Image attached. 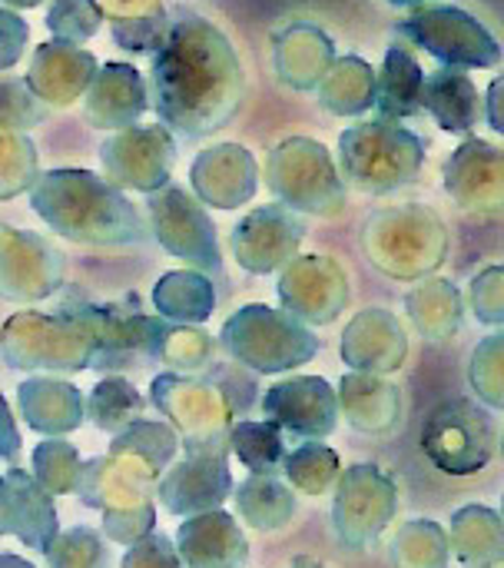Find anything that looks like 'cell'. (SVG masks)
<instances>
[{
  "label": "cell",
  "instance_id": "6da1fadb",
  "mask_svg": "<svg viewBox=\"0 0 504 568\" xmlns=\"http://www.w3.org/2000/svg\"><path fill=\"white\" fill-rule=\"evenodd\" d=\"M422 449L445 476L482 473L495 453L492 416L465 399H452L432 413L422 433Z\"/></svg>",
  "mask_w": 504,
  "mask_h": 568
},
{
  "label": "cell",
  "instance_id": "7a4b0ae2",
  "mask_svg": "<svg viewBox=\"0 0 504 568\" xmlns=\"http://www.w3.org/2000/svg\"><path fill=\"white\" fill-rule=\"evenodd\" d=\"M395 509H399L395 483L379 466H352L339 479L332 523L342 546L362 552L385 532Z\"/></svg>",
  "mask_w": 504,
  "mask_h": 568
},
{
  "label": "cell",
  "instance_id": "3957f363",
  "mask_svg": "<svg viewBox=\"0 0 504 568\" xmlns=\"http://www.w3.org/2000/svg\"><path fill=\"white\" fill-rule=\"evenodd\" d=\"M229 493L233 479L226 469V456L216 453H193V459L176 466L173 476L160 486L163 506L176 516L216 513Z\"/></svg>",
  "mask_w": 504,
  "mask_h": 568
},
{
  "label": "cell",
  "instance_id": "277c9868",
  "mask_svg": "<svg viewBox=\"0 0 504 568\" xmlns=\"http://www.w3.org/2000/svg\"><path fill=\"white\" fill-rule=\"evenodd\" d=\"M266 413L296 436H329L336 429V403L332 389L322 379H296L282 383L266 396Z\"/></svg>",
  "mask_w": 504,
  "mask_h": 568
},
{
  "label": "cell",
  "instance_id": "5b68a950",
  "mask_svg": "<svg viewBox=\"0 0 504 568\" xmlns=\"http://www.w3.org/2000/svg\"><path fill=\"white\" fill-rule=\"evenodd\" d=\"M179 552L189 568H239L249 559V542L233 516L206 513L179 526Z\"/></svg>",
  "mask_w": 504,
  "mask_h": 568
},
{
  "label": "cell",
  "instance_id": "8992f818",
  "mask_svg": "<svg viewBox=\"0 0 504 568\" xmlns=\"http://www.w3.org/2000/svg\"><path fill=\"white\" fill-rule=\"evenodd\" d=\"M449 546L465 568H495L504 562V523L485 506H465L452 516Z\"/></svg>",
  "mask_w": 504,
  "mask_h": 568
},
{
  "label": "cell",
  "instance_id": "52a82bcc",
  "mask_svg": "<svg viewBox=\"0 0 504 568\" xmlns=\"http://www.w3.org/2000/svg\"><path fill=\"white\" fill-rule=\"evenodd\" d=\"M3 496H7V526L37 552H50V539L56 536V513L50 509L47 496L17 469L7 476Z\"/></svg>",
  "mask_w": 504,
  "mask_h": 568
},
{
  "label": "cell",
  "instance_id": "ba28073f",
  "mask_svg": "<svg viewBox=\"0 0 504 568\" xmlns=\"http://www.w3.org/2000/svg\"><path fill=\"white\" fill-rule=\"evenodd\" d=\"M236 506L239 516L259 529V532H276L282 529L292 513H296V496L286 489L276 476H253L236 489Z\"/></svg>",
  "mask_w": 504,
  "mask_h": 568
},
{
  "label": "cell",
  "instance_id": "9c48e42d",
  "mask_svg": "<svg viewBox=\"0 0 504 568\" xmlns=\"http://www.w3.org/2000/svg\"><path fill=\"white\" fill-rule=\"evenodd\" d=\"M409 310L415 316V326L429 339H449L459 329L462 320V300L459 290L445 280H432L422 290L409 296Z\"/></svg>",
  "mask_w": 504,
  "mask_h": 568
},
{
  "label": "cell",
  "instance_id": "30bf717a",
  "mask_svg": "<svg viewBox=\"0 0 504 568\" xmlns=\"http://www.w3.org/2000/svg\"><path fill=\"white\" fill-rule=\"evenodd\" d=\"M449 559H452L449 532L432 519L409 523L392 542L395 568H449Z\"/></svg>",
  "mask_w": 504,
  "mask_h": 568
},
{
  "label": "cell",
  "instance_id": "8fae6325",
  "mask_svg": "<svg viewBox=\"0 0 504 568\" xmlns=\"http://www.w3.org/2000/svg\"><path fill=\"white\" fill-rule=\"evenodd\" d=\"M229 446L253 476H276L286 463V446L272 423H239L229 433Z\"/></svg>",
  "mask_w": 504,
  "mask_h": 568
},
{
  "label": "cell",
  "instance_id": "7c38bea8",
  "mask_svg": "<svg viewBox=\"0 0 504 568\" xmlns=\"http://www.w3.org/2000/svg\"><path fill=\"white\" fill-rule=\"evenodd\" d=\"M282 466H286L289 483L306 496H322L336 483V473H339L336 453L329 446H319V443H306L302 449L286 456Z\"/></svg>",
  "mask_w": 504,
  "mask_h": 568
},
{
  "label": "cell",
  "instance_id": "4fadbf2b",
  "mask_svg": "<svg viewBox=\"0 0 504 568\" xmlns=\"http://www.w3.org/2000/svg\"><path fill=\"white\" fill-rule=\"evenodd\" d=\"M0 568H33L27 566L23 559H17V556H0Z\"/></svg>",
  "mask_w": 504,
  "mask_h": 568
},
{
  "label": "cell",
  "instance_id": "5bb4252c",
  "mask_svg": "<svg viewBox=\"0 0 504 568\" xmlns=\"http://www.w3.org/2000/svg\"><path fill=\"white\" fill-rule=\"evenodd\" d=\"M292 568H322V566H316L312 559H299V562H296V566H292Z\"/></svg>",
  "mask_w": 504,
  "mask_h": 568
},
{
  "label": "cell",
  "instance_id": "9a60e30c",
  "mask_svg": "<svg viewBox=\"0 0 504 568\" xmlns=\"http://www.w3.org/2000/svg\"><path fill=\"white\" fill-rule=\"evenodd\" d=\"M502 523H504V499H502Z\"/></svg>",
  "mask_w": 504,
  "mask_h": 568
}]
</instances>
